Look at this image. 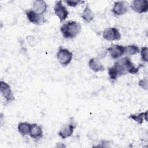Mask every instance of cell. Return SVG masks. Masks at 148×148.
<instances>
[{
	"label": "cell",
	"mask_w": 148,
	"mask_h": 148,
	"mask_svg": "<svg viewBox=\"0 0 148 148\" xmlns=\"http://www.w3.org/2000/svg\"><path fill=\"white\" fill-rule=\"evenodd\" d=\"M139 68L140 66L136 67L134 65L130 58L125 57L116 61L112 66L109 68L108 74L111 80H116L119 77L127 73H137Z\"/></svg>",
	"instance_id": "cell-1"
},
{
	"label": "cell",
	"mask_w": 148,
	"mask_h": 148,
	"mask_svg": "<svg viewBox=\"0 0 148 148\" xmlns=\"http://www.w3.org/2000/svg\"><path fill=\"white\" fill-rule=\"evenodd\" d=\"M81 24L75 21H70L64 24L60 28L61 32L65 39L75 38L81 31Z\"/></svg>",
	"instance_id": "cell-2"
},
{
	"label": "cell",
	"mask_w": 148,
	"mask_h": 148,
	"mask_svg": "<svg viewBox=\"0 0 148 148\" xmlns=\"http://www.w3.org/2000/svg\"><path fill=\"white\" fill-rule=\"evenodd\" d=\"M73 57L72 53L68 49L65 48H60L57 53V58L58 62L63 66H67L71 63Z\"/></svg>",
	"instance_id": "cell-3"
},
{
	"label": "cell",
	"mask_w": 148,
	"mask_h": 148,
	"mask_svg": "<svg viewBox=\"0 0 148 148\" xmlns=\"http://www.w3.org/2000/svg\"><path fill=\"white\" fill-rule=\"evenodd\" d=\"M25 14L29 21L35 25H41L47 21L43 14L38 13L33 10H26Z\"/></svg>",
	"instance_id": "cell-4"
},
{
	"label": "cell",
	"mask_w": 148,
	"mask_h": 148,
	"mask_svg": "<svg viewBox=\"0 0 148 148\" xmlns=\"http://www.w3.org/2000/svg\"><path fill=\"white\" fill-rule=\"evenodd\" d=\"M130 7L138 13H146L148 10V1L147 0H134L131 2Z\"/></svg>",
	"instance_id": "cell-5"
},
{
	"label": "cell",
	"mask_w": 148,
	"mask_h": 148,
	"mask_svg": "<svg viewBox=\"0 0 148 148\" xmlns=\"http://www.w3.org/2000/svg\"><path fill=\"white\" fill-rule=\"evenodd\" d=\"M54 11L55 14L58 16L60 21L65 20L69 14V12L66 8L63 5L61 1L56 2L54 6Z\"/></svg>",
	"instance_id": "cell-6"
},
{
	"label": "cell",
	"mask_w": 148,
	"mask_h": 148,
	"mask_svg": "<svg viewBox=\"0 0 148 148\" xmlns=\"http://www.w3.org/2000/svg\"><path fill=\"white\" fill-rule=\"evenodd\" d=\"M102 37L105 40L109 41L119 40L121 39V34L116 28L110 27L103 31Z\"/></svg>",
	"instance_id": "cell-7"
},
{
	"label": "cell",
	"mask_w": 148,
	"mask_h": 148,
	"mask_svg": "<svg viewBox=\"0 0 148 148\" xmlns=\"http://www.w3.org/2000/svg\"><path fill=\"white\" fill-rule=\"evenodd\" d=\"M1 92L6 101L10 102L14 100V97L11 90L10 85L7 83L1 81Z\"/></svg>",
	"instance_id": "cell-8"
},
{
	"label": "cell",
	"mask_w": 148,
	"mask_h": 148,
	"mask_svg": "<svg viewBox=\"0 0 148 148\" xmlns=\"http://www.w3.org/2000/svg\"><path fill=\"white\" fill-rule=\"evenodd\" d=\"M110 56L113 59H117L125 53V47L119 45H113L108 48Z\"/></svg>",
	"instance_id": "cell-9"
},
{
	"label": "cell",
	"mask_w": 148,
	"mask_h": 148,
	"mask_svg": "<svg viewBox=\"0 0 148 148\" xmlns=\"http://www.w3.org/2000/svg\"><path fill=\"white\" fill-rule=\"evenodd\" d=\"M112 11L115 16H121L125 14L128 11L127 2L125 1L115 2Z\"/></svg>",
	"instance_id": "cell-10"
},
{
	"label": "cell",
	"mask_w": 148,
	"mask_h": 148,
	"mask_svg": "<svg viewBox=\"0 0 148 148\" xmlns=\"http://www.w3.org/2000/svg\"><path fill=\"white\" fill-rule=\"evenodd\" d=\"M76 125L72 123L68 124L64 127H62L60 131L58 132V135L62 139H66L71 136L74 131V129L76 128Z\"/></svg>",
	"instance_id": "cell-11"
},
{
	"label": "cell",
	"mask_w": 148,
	"mask_h": 148,
	"mask_svg": "<svg viewBox=\"0 0 148 148\" xmlns=\"http://www.w3.org/2000/svg\"><path fill=\"white\" fill-rule=\"evenodd\" d=\"M29 135L31 138L39 140L43 137V131L42 127L36 123L31 124Z\"/></svg>",
	"instance_id": "cell-12"
},
{
	"label": "cell",
	"mask_w": 148,
	"mask_h": 148,
	"mask_svg": "<svg viewBox=\"0 0 148 148\" xmlns=\"http://www.w3.org/2000/svg\"><path fill=\"white\" fill-rule=\"evenodd\" d=\"M33 10L40 14H43L47 10V3L43 0H36L33 2Z\"/></svg>",
	"instance_id": "cell-13"
},
{
	"label": "cell",
	"mask_w": 148,
	"mask_h": 148,
	"mask_svg": "<svg viewBox=\"0 0 148 148\" xmlns=\"http://www.w3.org/2000/svg\"><path fill=\"white\" fill-rule=\"evenodd\" d=\"M88 66L92 71L95 72L103 71L105 70L103 65L97 58H92L89 60Z\"/></svg>",
	"instance_id": "cell-14"
},
{
	"label": "cell",
	"mask_w": 148,
	"mask_h": 148,
	"mask_svg": "<svg viewBox=\"0 0 148 148\" xmlns=\"http://www.w3.org/2000/svg\"><path fill=\"white\" fill-rule=\"evenodd\" d=\"M31 124L27 122H20L17 126V130L21 136H24L29 135Z\"/></svg>",
	"instance_id": "cell-15"
},
{
	"label": "cell",
	"mask_w": 148,
	"mask_h": 148,
	"mask_svg": "<svg viewBox=\"0 0 148 148\" xmlns=\"http://www.w3.org/2000/svg\"><path fill=\"white\" fill-rule=\"evenodd\" d=\"M147 112L146 111L145 112H140L139 113L130 114L129 116V118L136 121L138 124L141 125L143 122L144 118L145 120L147 121Z\"/></svg>",
	"instance_id": "cell-16"
},
{
	"label": "cell",
	"mask_w": 148,
	"mask_h": 148,
	"mask_svg": "<svg viewBox=\"0 0 148 148\" xmlns=\"http://www.w3.org/2000/svg\"><path fill=\"white\" fill-rule=\"evenodd\" d=\"M82 18L86 22L90 23L94 18V14L91 10V9L89 8L88 5H87L86 8H84L82 15Z\"/></svg>",
	"instance_id": "cell-17"
},
{
	"label": "cell",
	"mask_w": 148,
	"mask_h": 148,
	"mask_svg": "<svg viewBox=\"0 0 148 148\" xmlns=\"http://www.w3.org/2000/svg\"><path fill=\"white\" fill-rule=\"evenodd\" d=\"M140 51L139 48L134 45H128L125 47V54L128 56H132L136 54Z\"/></svg>",
	"instance_id": "cell-18"
},
{
	"label": "cell",
	"mask_w": 148,
	"mask_h": 148,
	"mask_svg": "<svg viewBox=\"0 0 148 148\" xmlns=\"http://www.w3.org/2000/svg\"><path fill=\"white\" fill-rule=\"evenodd\" d=\"M64 2L71 7H76L80 3H84V1L80 0H65L64 1Z\"/></svg>",
	"instance_id": "cell-19"
},
{
	"label": "cell",
	"mask_w": 148,
	"mask_h": 148,
	"mask_svg": "<svg viewBox=\"0 0 148 148\" xmlns=\"http://www.w3.org/2000/svg\"><path fill=\"white\" fill-rule=\"evenodd\" d=\"M147 51H148V48L146 46L142 47L140 50L141 58L142 61L145 62H147Z\"/></svg>",
	"instance_id": "cell-20"
},
{
	"label": "cell",
	"mask_w": 148,
	"mask_h": 148,
	"mask_svg": "<svg viewBox=\"0 0 148 148\" xmlns=\"http://www.w3.org/2000/svg\"><path fill=\"white\" fill-rule=\"evenodd\" d=\"M138 85L145 90H147V79L145 77L138 82Z\"/></svg>",
	"instance_id": "cell-21"
},
{
	"label": "cell",
	"mask_w": 148,
	"mask_h": 148,
	"mask_svg": "<svg viewBox=\"0 0 148 148\" xmlns=\"http://www.w3.org/2000/svg\"><path fill=\"white\" fill-rule=\"evenodd\" d=\"M27 40L28 41V43H29V45L33 47L36 45V41H35V39L33 36H28L27 37Z\"/></svg>",
	"instance_id": "cell-22"
}]
</instances>
